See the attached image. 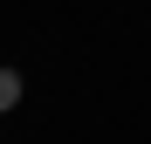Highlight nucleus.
<instances>
[{
    "instance_id": "1",
    "label": "nucleus",
    "mask_w": 151,
    "mask_h": 144,
    "mask_svg": "<svg viewBox=\"0 0 151 144\" xmlns=\"http://www.w3.org/2000/svg\"><path fill=\"white\" fill-rule=\"evenodd\" d=\"M21 103V69H0V110Z\"/></svg>"
}]
</instances>
